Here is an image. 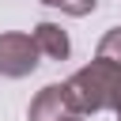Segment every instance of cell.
<instances>
[{"instance_id": "obj_1", "label": "cell", "mask_w": 121, "mask_h": 121, "mask_svg": "<svg viewBox=\"0 0 121 121\" xmlns=\"http://www.w3.org/2000/svg\"><path fill=\"white\" fill-rule=\"evenodd\" d=\"M76 113H102V110H113L121 113V64H110V60H91L87 68L72 72V79L64 83Z\"/></svg>"}, {"instance_id": "obj_2", "label": "cell", "mask_w": 121, "mask_h": 121, "mask_svg": "<svg viewBox=\"0 0 121 121\" xmlns=\"http://www.w3.org/2000/svg\"><path fill=\"white\" fill-rule=\"evenodd\" d=\"M38 68V49L30 42V34L8 30L0 34V76L4 79H23Z\"/></svg>"}, {"instance_id": "obj_3", "label": "cell", "mask_w": 121, "mask_h": 121, "mask_svg": "<svg viewBox=\"0 0 121 121\" xmlns=\"http://www.w3.org/2000/svg\"><path fill=\"white\" fill-rule=\"evenodd\" d=\"M68 113H76V106H72L64 83H49L30 98V121H60Z\"/></svg>"}, {"instance_id": "obj_4", "label": "cell", "mask_w": 121, "mask_h": 121, "mask_svg": "<svg viewBox=\"0 0 121 121\" xmlns=\"http://www.w3.org/2000/svg\"><path fill=\"white\" fill-rule=\"evenodd\" d=\"M30 42H34L38 57H49V60H68V53H72V42L57 23H38Z\"/></svg>"}, {"instance_id": "obj_5", "label": "cell", "mask_w": 121, "mask_h": 121, "mask_svg": "<svg viewBox=\"0 0 121 121\" xmlns=\"http://www.w3.org/2000/svg\"><path fill=\"white\" fill-rule=\"evenodd\" d=\"M95 57H98V60H110V64H121V26H110V30L102 34Z\"/></svg>"}, {"instance_id": "obj_6", "label": "cell", "mask_w": 121, "mask_h": 121, "mask_svg": "<svg viewBox=\"0 0 121 121\" xmlns=\"http://www.w3.org/2000/svg\"><path fill=\"white\" fill-rule=\"evenodd\" d=\"M42 4L45 8H57V11L72 15V19H83V15H91L98 8V0H42Z\"/></svg>"}, {"instance_id": "obj_7", "label": "cell", "mask_w": 121, "mask_h": 121, "mask_svg": "<svg viewBox=\"0 0 121 121\" xmlns=\"http://www.w3.org/2000/svg\"><path fill=\"white\" fill-rule=\"evenodd\" d=\"M60 121H83V113H68V117H60Z\"/></svg>"}, {"instance_id": "obj_8", "label": "cell", "mask_w": 121, "mask_h": 121, "mask_svg": "<svg viewBox=\"0 0 121 121\" xmlns=\"http://www.w3.org/2000/svg\"><path fill=\"white\" fill-rule=\"evenodd\" d=\"M117 121H121V113H117Z\"/></svg>"}]
</instances>
